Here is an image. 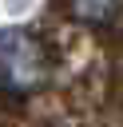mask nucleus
I'll list each match as a JSON object with an SVG mask.
<instances>
[{
  "mask_svg": "<svg viewBox=\"0 0 123 127\" xmlns=\"http://www.w3.org/2000/svg\"><path fill=\"white\" fill-rule=\"evenodd\" d=\"M36 83H40V48L16 28L0 32V87L28 91Z\"/></svg>",
  "mask_w": 123,
  "mask_h": 127,
  "instance_id": "nucleus-1",
  "label": "nucleus"
}]
</instances>
